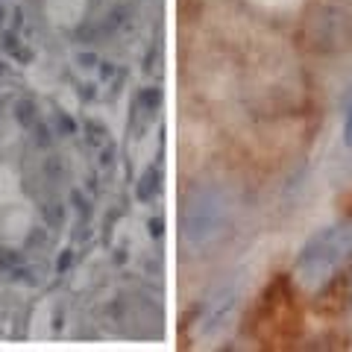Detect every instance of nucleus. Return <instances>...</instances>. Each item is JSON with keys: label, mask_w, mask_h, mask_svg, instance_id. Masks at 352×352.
Masks as SVG:
<instances>
[{"label": "nucleus", "mask_w": 352, "mask_h": 352, "mask_svg": "<svg viewBox=\"0 0 352 352\" xmlns=\"http://www.w3.org/2000/svg\"><path fill=\"white\" fill-rule=\"evenodd\" d=\"M352 256V229L349 226H335L323 232L311 247L302 252L300 258V279L308 288H320L340 270V264Z\"/></svg>", "instance_id": "obj_1"}, {"label": "nucleus", "mask_w": 352, "mask_h": 352, "mask_svg": "<svg viewBox=\"0 0 352 352\" xmlns=\"http://www.w3.org/2000/svg\"><path fill=\"white\" fill-rule=\"evenodd\" d=\"M344 141L352 147V109H349V115H346V124H344Z\"/></svg>", "instance_id": "obj_2"}]
</instances>
